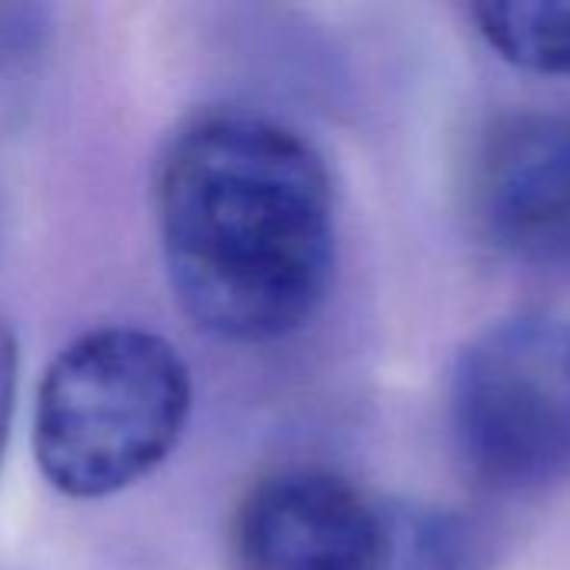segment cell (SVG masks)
Instances as JSON below:
<instances>
[{
  "instance_id": "1",
  "label": "cell",
  "mask_w": 570,
  "mask_h": 570,
  "mask_svg": "<svg viewBox=\"0 0 570 570\" xmlns=\"http://www.w3.org/2000/svg\"><path fill=\"white\" fill-rule=\"evenodd\" d=\"M157 234L170 287L200 331L240 344L287 337L334 274L331 170L267 114H197L160 157Z\"/></svg>"
},
{
  "instance_id": "2",
  "label": "cell",
  "mask_w": 570,
  "mask_h": 570,
  "mask_svg": "<svg viewBox=\"0 0 570 570\" xmlns=\"http://www.w3.org/2000/svg\"><path fill=\"white\" fill-rule=\"evenodd\" d=\"M190 417V371L170 341L140 327H97L43 371L33 458L67 498H110L167 461Z\"/></svg>"
},
{
  "instance_id": "3",
  "label": "cell",
  "mask_w": 570,
  "mask_h": 570,
  "mask_svg": "<svg viewBox=\"0 0 570 570\" xmlns=\"http://www.w3.org/2000/svg\"><path fill=\"white\" fill-rule=\"evenodd\" d=\"M451 431L468 471L504 494L570 478V321L514 314L484 327L451 377Z\"/></svg>"
},
{
  "instance_id": "4",
  "label": "cell",
  "mask_w": 570,
  "mask_h": 570,
  "mask_svg": "<svg viewBox=\"0 0 570 570\" xmlns=\"http://www.w3.org/2000/svg\"><path fill=\"white\" fill-rule=\"evenodd\" d=\"M384 541L387 501L317 468L264 478L234 518L240 570H377Z\"/></svg>"
},
{
  "instance_id": "5",
  "label": "cell",
  "mask_w": 570,
  "mask_h": 570,
  "mask_svg": "<svg viewBox=\"0 0 570 570\" xmlns=\"http://www.w3.org/2000/svg\"><path fill=\"white\" fill-rule=\"evenodd\" d=\"M471 204L484 234L521 257H570V110H521L484 137Z\"/></svg>"
},
{
  "instance_id": "6",
  "label": "cell",
  "mask_w": 570,
  "mask_h": 570,
  "mask_svg": "<svg viewBox=\"0 0 570 570\" xmlns=\"http://www.w3.org/2000/svg\"><path fill=\"white\" fill-rule=\"evenodd\" d=\"M471 17L484 43L508 63L544 77H570V0L474 3Z\"/></svg>"
},
{
  "instance_id": "7",
  "label": "cell",
  "mask_w": 570,
  "mask_h": 570,
  "mask_svg": "<svg viewBox=\"0 0 570 570\" xmlns=\"http://www.w3.org/2000/svg\"><path fill=\"white\" fill-rule=\"evenodd\" d=\"M377 570H484V551L458 514L387 501V541Z\"/></svg>"
},
{
  "instance_id": "8",
  "label": "cell",
  "mask_w": 570,
  "mask_h": 570,
  "mask_svg": "<svg viewBox=\"0 0 570 570\" xmlns=\"http://www.w3.org/2000/svg\"><path fill=\"white\" fill-rule=\"evenodd\" d=\"M47 37V7L0 3V67L20 63Z\"/></svg>"
},
{
  "instance_id": "9",
  "label": "cell",
  "mask_w": 570,
  "mask_h": 570,
  "mask_svg": "<svg viewBox=\"0 0 570 570\" xmlns=\"http://www.w3.org/2000/svg\"><path fill=\"white\" fill-rule=\"evenodd\" d=\"M13 407H17V341L10 327L0 321V464L10 441Z\"/></svg>"
}]
</instances>
